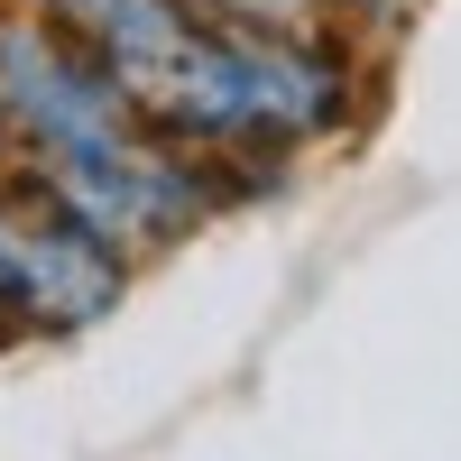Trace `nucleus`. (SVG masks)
<instances>
[{
    "label": "nucleus",
    "mask_w": 461,
    "mask_h": 461,
    "mask_svg": "<svg viewBox=\"0 0 461 461\" xmlns=\"http://www.w3.org/2000/svg\"><path fill=\"white\" fill-rule=\"evenodd\" d=\"M0 258H10V323L28 332H84L130 286V258L74 212H56L37 185H19L0 212Z\"/></svg>",
    "instance_id": "f03ea898"
},
{
    "label": "nucleus",
    "mask_w": 461,
    "mask_h": 461,
    "mask_svg": "<svg viewBox=\"0 0 461 461\" xmlns=\"http://www.w3.org/2000/svg\"><path fill=\"white\" fill-rule=\"evenodd\" d=\"M212 10H230V19H258V28H323V19H332L323 0H212Z\"/></svg>",
    "instance_id": "7ed1b4c3"
},
{
    "label": "nucleus",
    "mask_w": 461,
    "mask_h": 461,
    "mask_svg": "<svg viewBox=\"0 0 461 461\" xmlns=\"http://www.w3.org/2000/svg\"><path fill=\"white\" fill-rule=\"evenodd\" d=\"M148 130L203 158H286L360 121V65L332 28H258L212 0H37Z\"/></svg>",
    "instance_id": "f257e3e1"
},
{
    "label": "nucleus",
    "mask_w": 461,
    "mask_h": 461,
    "mask_svg": "<svg viewBox=\"0 0 461 461\" xmlns=\"http://www.w3.org/2000/svg\"><path fill=\"white\" fill-rule=\"evenodd\" d=\"M323 10H341V19H397L406 0H323Z\"/></svg>",
    "instance_id": "20e7f679"
},
{
    "label": "nucleus",
    "mask_w": 461,
    "mask_h": 461,
    "mask_svg": "<svg viewBox=\"0 0 461 461\" xmlns=\"http://www.w3.org/2000/svg\"><path fill=\"white\" fill-rule=\"evenodd\" d=\"M0 148H10V130H0Z\"/></svg>",
    "instance_id": "39448f33"
}]
</instances>
